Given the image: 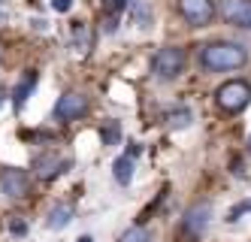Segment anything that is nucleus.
Instances as JSON below:
<instances>
[{"label": "nucleus", "instance_id": "f8f14e48", "mask_svg": "<svg viewBox=\"0 0 251 242\" xmlns=\"http://www.w3.org/2000/svg\"><path fill=\"white\" fill-rule=\"evenodd\" d=\"M70 166V161H64V158H43L40 161V176L43 179H55L58 173H64Z\"/></svg>", "mask_w": 251, "mask_h": 242}, {"label": "nucleus", "instance_id": "a211bd4d", "mask_svg": "<svg viewBox=\"0 0 251 242\" xmlns=\"http://www.w3.org/2000/svg\"><path fill=\"white\" fill-rule=\"evenodd\" d=\"M9 230H12V233H25V230H27V224H25V221H12Z\"/></svg>", "mask_w": 251, "mask_h": 242}, {"label": "nucleus", "instance_id": "9d476101", "mask_svg": "<svg viewBox=\"0 0 251 242\" xmlns=\"http://www.w3.org/2000/svg\"><path fill=\"white\" fill-rule=\"evenodd\" d=\"M70 221H73V206H67V203H58V206L49 212L46 227H49V230H64Z\"/></svg>", "mask_w": 251, "mask_h": 242}, {"label": "nucleus", "instance_id": "9b49d317", "mask_svg": "<svg viewBox=\"0 0 251 242\" xmlns=\"http://www.w3.org/2000/svg\"><path fill=\"white\" fill-rule=\"evenodd\" d=\"M112 176H115L118 185H130V179H133V158L130 155H121L112 163Z\"/></svg>", "mask_w": 251, "mask_h": 242}, {"label": "nucleus", "instance_id": "0eeeda50", "mask_svg": "<svg viewBox=\"0 0 251 242\" xmlns=\"http://www.w3.org/2000/svg\"><path fill=\"white\" fill-rule=\"evenodd\" d=\"M209 221H212V203L200 200V203H194V206L185 212V221H182V230L191 236V239H200L209 227Z\"/></svg>", "mask_w": 251, "mask_h": 242}, {"label": "nucleus", "instance_id": "6e6552de", "mask_svg": "<svg viewBox=\"0 0 251 242\" xmlns=\"http://www.w3.org/2000/svg\"><path fill=\"white\" fill-rule=\"evenodd\" d=\"M221 18L239 30H251V0H221Z\"/></svg>", "mask_w": 251, "mask_h": 242}, {"label": "nucleus", "instance_id": "6ab92c4d", "mask_svg": "<svg viewBox=\"0 0 251 242\" xmlns=\"http://www.w3.org/2000/svg\"><path fill=\"white\" fill-rule=\"evenodd\" d=\"M79 242H94V239H91V236H82V239H79Z\"/></svg>", "mask_w": 251, "mask_h": 242}, {"label": "nucleus", "instance_id": "ddd939ff", "mask_svg": "<svg viewBox=\"0 0 251 242\" xmlns=\"http://www.w3.org/2000/svg\"><path fill=\"white\" fill-rule=\"evenodd\" d=\"M100 136H103V145H115L121 139V124L118 121H106L100 127Z\"/></svg>", "mask_w": 251, "mask_h": 242}, {"label": "nucleus", "instance_id": "7ed1b4c3", "mask_svg": "<svg viewBox=\"0 0 251 242\" xmlns=\"http://www.w3.org/2000/svg\"><path fill=\"white\" fill-rule=\"evenodd\" d=\"M215 103H218L224 112L236 115L251 103V85L245 79H230V82L218 85V91H215Z\"/></svg>", "mask_w": 251, "mask_h": 242}, {"label": "nucleus", "instance_id": "20e7f679", "mask_svg": "<svg viewBox=\"0 0 251 242\" xmlns=\"http://www.w3.org/2000/svg\"><path fill=\"white\" fill-rule=\"evenodd\" d=\"M88 109H91V103H88V97L82 91H67L55 103V118L58 121H76V118L88 115Z\"/></svg>", "mask_w": 251, "mask_h": 242}, {"label": "nucleus", "instance_id": "4be33fe9", "mask_svg": "<svg viewBox=\"0 0 251 242\" xmlns=\"http://www.w3.org/2000/svg\"><path fill=\"white\" fill-rule=\"evenodd\" d=\"M0 18H3V12H0Z\"/></svg>", "mask_w": 251, "mask_h": 242}, {"label": "nucleus", "instance_id": "1a4fd4ad", "mask_svg": "<svg viewBox=\"0 0 251 242\" xmlns=\"http://www.w3.org/2000/svg\"><path fill=\"white\" fill-rule=\"evenodd\" d=\"M37 79H40V76H37V70H27V73H25V79L15 85V91H12V103H15V109H19V112L25 109V103H27V97H30V91L37 88Z\"/></svg>", "mask_w": 251, "mask_h": 242}, {"label": "nucleus", "instance_id": "39448f33", "mask_svg": "<svg viewBox=\"0 0 251 242\" xmlns=\"http://www.w3.org/2000/svg\"><path fill=\"white\" fill-rule=\"evenodd\" d=\"M0 191H3L9 200L27 197V191H30L27 170H19V166H0Z\"/></svg>", "mask_w": 251, "mask_h": 242}, {"label": "nucleus", "instance_id": "2eb2a0df", "mask_svg": "<svg viewBox=\"0 0 251 242\" xmlns=\"http://www.w3.org/2000/svg\"><path fill=\"white\" fill-rule=\"evenodd\" d=\"M167 121H170V127H188L191 124V109H176V112L167 115Z\"/></svg>", "mask_w": 251, "mask_h": 242}, {"label": "nucleus", "instance_id": "4468645a", "mask_svg": "<svg viewBox=\"0 0 251 242\" xmlns=\"http://www.w3.org/2000/svg\"><path fill=\"white\" fill-rule=\"evenodd\" d=\"M118 242H151V233L146 230V227H139V224H133V227H127L121 233V239Z\"/></svg>", "mask_w": 251, "mask_h": 242}, {"label": "nucleus", "instance_id": "f257e3e1", "mask_svg": "<svg viewBox=\"0 0 251 242\" xmlns=\"http://www.w3.org/2000/svg\"><path fill=\"white\" fill-rule=\"evenodd\" d=\"M248 64V49L239 43H206L200 49V67L206 73H227Z\"/></svg>", "mask_w": 251, "mask_h": 242}, {"label": "nucleus", "instance_id": "412c9836", "mask_svg": "<svg viewBox=\"0 0 251 242\" xmlns=\"http://www.w3.org/2000/svg\"><path fill=\"white\" fill-rule=\"evenodd\" d=\"M248 152H251V139H248Z\"/></svg>", "mask_w": 251, "mask_h": 242}, {"label": "nucleus", "instance_id": "aec40b11", "mask_svg": "<svg viewBox=\"0 0 251 242\" xmlns=\"http://www.w3.org/2000/svg\"><path fill=\"white\" fill-rule=\"evenodd\" d=\"M0 106H3V91H0Z\"/></svg>", "mask_w": 251, "mask_h": 242}, {"label": "nucleus", "instance_id": "423d86ee", "mask_svg": "<svg viewBox=\"0 0 251 242\" xmlns=\"http://www.w3.org/2000/svg\"><path fill=\"white\" fill-rule=\"evenodd\" d=\"M178 15L191 27H206L215 18V3L212 0H178Z\"/></svg>", "mask_w": 251, "mask_h": 242}, {"label": "nucleus", "instance_id": "dca6fc26", "mask_svg": "<svg viewBox=\"0 0 251 242\" xmlns=\"http://www.w3.org/2000/svg\"><path fill=\"white\" fill-rule=\"evenodd\" d=\"M124 6H127V0H106V3H103V9L109 12V15H115V18L124 12Z\"/></svg>", "mask_w": 251, "mask_h": 242}, {"label": "nucleus", "instance_id": "f03ea898", "mask_svg": "<svg viewBox=\"0 0 251 242\" xmlns=\"http://www.w3.org/2000/svg\"><path fill=\"white\" fill-rule=\"evenodd\" d=\"M151 73L164 82H173L185 73V52L178 46H160L151 58Z\"/></svg>", "mask_w": 251, "mask_h": 242}, {"label": "nucleus", "instance_id": "f3484780", "mask_svg": "<svg viewBox=\"0 0 251 242\" xmlns=\"http://www.w3.org/2000/svg\"><path fill=\"white\" fill-rule=\"evenodd\" d=\"M51 6H55V12H67L73 6V0H51Z\"/></svg>", "mask_w": 251, "mask_h": 242}]
</instances>
